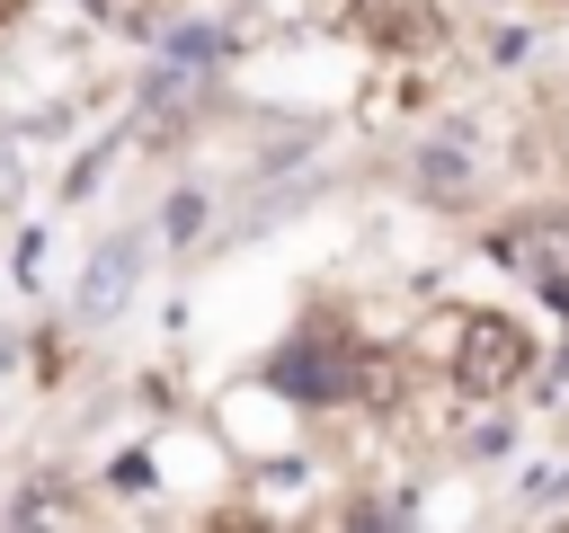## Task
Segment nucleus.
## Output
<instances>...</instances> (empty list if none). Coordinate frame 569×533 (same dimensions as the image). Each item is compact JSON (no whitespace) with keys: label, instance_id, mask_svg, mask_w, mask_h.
I'll return each instance as SVG.
<instances>
[{"label":"nucleus","instance_id":"obj_1","mask_svg":"<svg viewBox=\"0 0 569 533\" xmlns=\"http://www.w3.org/2000/svg\"><path fill=\"white\" fill-rule=\"evenodd\" d=\"M525 373V329L516 320H471L462 329V382L471 391H498V382H516Z\"/></svg>","mask_w":569,"mask_h":533},{"label":"nucleus","instance_id":"obj_2","mask_svg":"<svg viewBox=\"0 0 569 533\" xmlns=\"http://www.w3.org/2000/svg\"><path fill=\"white\" fill-rule=\"evenodd\" d=\"M498 249H507V266H525L542 284H569V222H516Z\"/></svg>","mask_w":569,"mask_h":533}]
</instances>
